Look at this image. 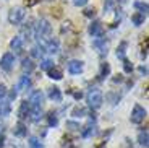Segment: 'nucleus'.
Returning a JSON list of instances; mask_svg holds the SVG:
<instances>
[{
  "label": "nucleus",
  "mask_w": 149,
  "mask_h": 148,
  "mask_svg": "<svg viewBox=\"0 0 149 148\" xmlns=\"http://www.w3.org/2000/svg\"><path fill=\"white\" fill-rule=\"evenodd\" d=\"M47 124H49V127H55L57 124H58V116H57V112H54V111H50L47 114Z\"/></svg>",
  "instance_id": "bb28decb"
},
{
  "label": "nucleus",
  "mask_w": 149,
  "mask_h": 148,
  "mask_svg": "<svg viewBox=\"0 0 149 148\" xmlns=\"http://www.w3.org/2000/svg\"><path fill=\"white\" fill-rule=\"evenodd\" d=\"M5 96H7V86L3 83H0V101L3 99Z\"/></svg>",
  "instance_id": "c9c22d12"
},
{
  "label": "nucleus",
  "mask_w": 149,
  "mask_h": 148,
  "mask_svg": "<svg viewBox=\"0 0 149 148\" xmlns=\"http://www.w3.org/2000/svg\"><path fill=\"white\" fill-rule=\"evenodd\" d=\"M112 7H115V0H105V4H104V10L105 11H110Z\"/></svg>",
  "instance_id": "f704fd0d"
},
{
  "label": "nucleus",
  "mask_w": 149,
  "mask_h": 148,
  "mask_svg": "<svg viewBox=\"0 0 149 148\" xmlns=\"http://www.w3.org/2000/svg\"><path fill=\"white\" fill-rule=\"evenodd\" d=\"M58 47H60V42L58 39H50V41L47 42V46H45V52H50V54H55V52H58Z\"/></svg>",
  "instance_id": "a211bd4d"
},
{
  "label": "nucleus",
  "mask_w": 149,
  "mask_h": 148,
  "mask_svg": "<svg viewBox=\"0 0 149 148\" xmlns=\"http://www.w3.org/2000/svg\"><path fill=\"white\" fill-rule=\"evenodd\" d=\"M42 103H44V93L41 90H34L29 96V104L31 106H39L42 107Z\"/></svg>",
  "instance_id": "6e6552de"
},
{
  "label": "nucleus",
  "mask_w": 149,
  "mask_h": 148,
  "mask_svg": "<svg viewBox=\"0 0 149 148\" xmlns=\"http://www.w3.org/2000/svg\"><path fill=\"white\" fill-rule=\"evenodd\" d=\"M120 82H123V75L122 73L115 75V78H113V83H120Z\"/></svg>",
  "instance_id": "58836bf2"
},
{
  "label": "nucleus",
  "mask_w": 149,
  "mask_h": 148,
  "mask_svg": "<svg viewBox=\"0 0 149 148\" xmlns=\"http://www.w3.org/2000/svg\"><path fill=\"white\" fill-rule=\"evenodd\" d=\"M73 4L76 5V7H84V5L88 4V0H73Z\"/></svg>",
  "instance_id": "e433bc0d"
},
{
  "label": "nucleus",
  "mask_w": 149,
  "mask_h": 148,
  "mask_svg": "<svg viewBox=\"0 0 149 148\" xmlns=\"http://www.w3.org/2000/svg\"><path fill=\"white\" fill-rule=\"evenodd\" d=\"M122 5V4H127V0H115V5Z\"/></svg>",
  "instance_id": "49530a36"
},
{
  "label": "nucleus",
  "mask_w": 149,
  "mask_h": 148,
  "mask_svg": "<svg viewBox=\"0 0 149 148\" xmlns=\"http://www.w3.org/2000/svg\"><path fill=\"white\" fill-rule=\"evenodd\" d=\"M105 145H107V140H104V142H101V143L97 145L96 148H105Z\"/></svg>",
  "instance_id": "c03bdc74"
},
{
  "label": "nucleus",
  "mask_w": 149,
  "mask_h": 148,
  "mask_svg": "<svg viewBox=\"0 0 149 148\" xmlns=\"http://www.w3.org/2000/svg\"><path fill=\"white\" fill-rule=\"evenodd\" d=\"M49 98L52 101H55V103H60V101H62V91H60V88L50 86V88H49Z\"/></svg>",
  "instance_id": "dca6fc26"
},
{
  "label": "nucleus",
  "mask_w": 149,
  "mask_h": 148,
  "mask_svg": "<svg viewBox=\"0 0 149 148\" xmlns=\"http://www.w3.org/2000/svg\"><path fill=\"white\" fill-rule=\"evenodd\" d=\"M93 46H94V49L97 51V54H99L101 57L107 56V47H109V42L105 41L104 37H97V39H94V41H93Z\"/></svg>",
  "instance_id": "423d86ee"
},
{
  "label": "nucleus",
  "mask_w": 149,
  "mask_h": 148,
  "mask_svg": "<svg viewBox=\"0 0 149 148\" xmlns=\"http://www.w3.org/2000/svg\"><path fill=\"white\" fill-rule=\"evenodd\" d=\"M123 70H125V73H131L133 72V63L128 59H123Z\"/></svg>",
  "instance_id": "2f4dec72"
},
{
  "label": "nucleus",
  "mask_w": 149,
  "mask_h": 148,
  "mask_svg": "<svg viewBox=\"0 0 149 148\" xmlns=\"http://www.w3.org/2000/svg\"><path fill=\"white\" fill-rule=\"evenodd\" d=\"M10 112H11L10 103H8V101H3V103L0 104V119H2V117H7Z\"/></svg>",
  "instance_id": "5701e85b"
},
{
  "label": "nucleus",
  "mask_w": 149,
  "mask_h": 148,
  "mask_svg": "<svg viewBox=\"0 0 149 148\" xmlns=\"http://www.w3.org/2000/svg\"><path fill=\"white\" fill-rule=\"evenodd\" d=\"M42 47H39V46H34L33 49H31V57H39L42 54Z\"/></svg>",
  "instance_id": "72a5a7b5"
},
{
  "label": "nucleus",
  "mask_w": 149,
  "mask_h": 148,
  "mask_svg": "<svg viewBox=\"0 0 149 148\" xmlns=\"http://www.w3.org/2000/svg\"><path fill=\"white\" fill-rule=\"evenodd\" d=\"M10 47L13 49L15 52H19V51L23 49V37H21V36H15V37L10 41Z\"/></svg>",
  "instance_id": "6ab92c4d"
},
{
  "label": "nucleus",
  "mask_w": 149,
  "mask_h": 148,
  "mask_svg": "<svg viewBox=\"0 0 149 148\" xmlns=\"http://www.w3.org/2000/svg\"><path fill=\"white\" fill-rule=\"evenodd\" d=\"M37 2H39V0H26V5L28 7H33V5H36Z\"/></svg>",
  "instance_id": "a19ab883"
},
{
  "label": "nucleus",
  "mask_w": 149,
  "mask_h": 148,
  "mask_svg": "<svg viewBox=\"0 0 149 148\" xmlns=\"http://www.w3.org/2000/svg\"><path fill=\"white\" fill-rule=\"evenodd\" d=\"M50 31H52V26H50V23L47 21V20H39L36 25V28H34V36L37 37V39H44L45 36H49L50 34Z\"/></svg>",
  "instance_id": "f03ea898"
},
{
  "label": "nucleus",
  "mask_w": 149,
  "mask_h": 148,
  "mask_svg": "<svg viewBox=\"0 0 149 148\" xmlns=\"http://www.w3.org/2000/svg\"><path fill=\"white\" fill-rule=\"evenodd\" d=\"M86 101H88V106L91 107V109H99V107L102 106V101H104V98H102V91L99 88H91L89 91H88V94H86Z\"/></svg>",
  "instance_id": "f257e3e1"
},
{
  "label": "nucleus",
  "mask_w": 149,
  "mask_h": 148,
  "mask_svg": "<svg viewBox=\"0 0 149 148\" xmlns=\"http://www.w3.org/2000/svg\"><path fill=\"white\" fill-rule=\"evenodd\" d=\"M89 34L93 37H102L104 36V26H102V23L99 21V20H96V21H93L89 25Z\"/></svg>",
  "instance_id": "0eeeda50"
},
{
  "label": "nucleus",
  "mask_w": 149,
  "mask_h": 148,
  "mask_svg": "<svg viewBox=\"0 0 149 148\" xmlns=\"http://www.w3.org/2000/svg\"><path fill=\"white\" fill-rule=\"evenodd\" d=\"M139 73L146 77V75H148V67H146V65H141V67H139Z\"/></svg>",
  "instance_id": "4c0bfd02"
},
{
  "label": "nucleus",
  "mask_w": 149,
  "mask_h": 148,
  "mask_svg": "<svg viewBox=\"0 0 149 148\" xmlns=\"http://www.w3.org/2000/svg\"><path fill=\"white\" fill-rule=\"evenodd\" d=\"M29 111H31V104L28 103V101H23L21 104H19V107H18V117H19V121H24V119H28L29 117Z\"/></svg>",
  "instance_id": "9d476101"
},
{
  "label": "nucleus",
  "mask_w": 149,
  "mask_h": 148,
  "mask_svg": "<svg viewBox=\"0 0 149 148\" xmlns=\"http://www.w3.org/2000/svg\"><path fill=\"white\" fill-rule=\"evenodd\" d=\"M109 73H110V63L102 62L101 63V70H99V77H101V80L105 78V77H109Z\"/></svg>",
  "instance_id": "393cba45"
},
{
  "label": "nucleus",
  "mask_w": 149,
  "mask_h": 148,
  "mask_svg": "<svg viewBox=\"0 0 149 148\" xmlns=\"http://www.w3.org/2000/svg\"><path fill=\"white\" fill-rule=\"evenodd\" d=\"M83 68H84V63L81 60H70L68 62V72L71 75H79L83 72Z\"/></svg>",
  "instance_id": "1a4fd4ad"
},
{
  "label": "nucleus",
  "mask_w": 149,
  "mask_h": 148,
  "mask_svg": "<svg viewBox=\"0 0 149 148\" xmlns=\"http://www.w3.org/2000/svg\"><path fill=\"white\" fill-rule=\"evenodd\" d=\"M134 8L138 10V13H143V15H148V10H149V5L146 4V2H134Z\"/></svg>",
  "instance_id": "b1692460"
},
{
  "label": "nucleus",
  "mask_w": 149,
  "mask_h": 148,
  "mask_svg": "<svg viewBox=\"0 0 149 148\" xmlns=\"http://www.w3.org/2000/svg\"><path fill=\"white\" fill-rule=\"evenodd\" d=\"M144 20H146V15H143V13H133L131 15V23H133L134 26H141L143 23H144Z\"/></svg>",
  "instance_id": "4be33fe9"
},
{
  "label": "nucleus",
  "mask_w": 149,
  "mask_h": 148,
  "mask_svg": "<svg viewBox=\"0 0 149 148\" xmlns=\"http://www.w3.org/2000/svg\"><path fill=\"white\" fill-rule=\"evenodd\" d=\"M16 96H18V91H16V90L13 88V90H11V91H10V101H11V99H15Z\"/></svg>",
  "instance_id": "ea45409f"
},
{
  "label": "nucleus",
  "mask_w": 149,
  "mask_h": 148,
  "mask_svg": "<svg viewBox=\"0 0 149 148\" xmlns=\"http://www.w3.org/2000/svg\"><path fill=\"white\" fill-rule=\"evenodd\" d=\"M3 147H5V137L0 135V148H3Z\"/></svg>",
  "instance_id": "79ce46f5"
},
{
  "label": "nucleus",
  "mask_w": 149,
  "mask_h": 148,
  "mask_svg": "<svg viewBox=\"0 0 149 148\" xmlns=\"http://www.w3.org/2000/svg\"><path fill=\"white\" fill-rule=\"evenodd\" d=\"M86 114H88V111H86L84 107H74L73 111H71V116H73V117H84Z\"/></svg>",
  "instance_id": "cd10ccee"
},
{
  "label": "nucleus",
  "mask_w": 149,
  "mask_h": 148,
  "mask_svg": "<svg viewBox=\"0 0 149 148\" xmlns=\"http://www.w3.org/2000/svg\"><path fill=\"white\" fill-rule=\"evenodd\" d=\"M52 67H54V62L50 59H44L41 62V70H50Z\"/></svg>",
  "instance_id": "7c9ffc66"
},
{
  "label": "nucleus",
  "mask_w": 149,
  "mask_h": 148,
  "mask_svg": "<svg viewBox=\"0 0 149 148\" xmlns=\"http://www.w3.org/2000/svg\"><path fill=\"white\" fill-rule=\"evenodd\" d=\"M127 47H128V42L127 41H122L120 42V46L117 47V57L118 59H125V52H127Z\"/></svg>",
  "instance_id": "a878e982"
},
{
  "label": "nucleus",
  "mask_w": 149,
  "mask_h": 148,
  "mask_svg": "<svg viewBox=\"0 0 149 148\" xmlns=\"http://www.w3.org/2000/svg\"><path fill=\"white\" fill-rule=\"evenodd\" d=\"M146 116H148V111H146L143 106H139V104H136V106L133 107V111H131V116H130V121L133 124H141L143 121L146 119Z\"/></svg>",
  "instance_id": "20e7f679"
},
{
  "label": "nucleus",
  "mask_w": 149,
  "mask_h": 148,
  "mask_svg": "<svg viewBox=\"0 0 149 148\" xmlns=\"http://www.w3.org/2000/svg\"><path fill=\"white\" fill-rule=\"evenodd\" d=\"M96 122L94 121H91V122H88L84 127L81 129V137L83 138H89V137H93L94 133H96Z\"/></svg>",
  "instance_id": "9b49d317"
},
{
  "label": "nucleus",
  "mask_w": 149,
  "mask_h": 148,
  "mask_svg": "<svg viewBox=\"0 0 149 148\" xmlns=\"http://www.w3.org/2000/svg\"><path fill=\"white\" fill-rule=\"evenodd\" d=\"M83 15H84L86 18H93V16L96 15V8H94V7H88V8H84Z\"/></svg>",
  "instance_id": "473e14b6"
},
{
  "label": "nucleus",
  "mask_w": 149,
  "mask_h": 148,
  "mask_svg": "<svg viewBox=\"0 0 149 148\" xmlns=\"http://www.w3.org/2000/svg\"><path fill=\"white\" fill-rule=\"evenodd\" d=\"M36 68V63L33 62V59L31 57H24L23 59V62H21V70H23V73H28L29 75L31 72Z\"/></svg>",
  "instance_id": "f8f14e48"
},
{
  "label": "nucleus",
  "mask_w": 149,
  "mask_h": 148,
  "mask_svg": "<svg viewBox=\"0 0 149 148\" xmlns=\"http://www.w3.org/2000/svg\"><path fill=\"white\" fill-rule=\"evenodd\" d=\"M3 129H5V124L2 122V119H0V135L3 133Z\"/></svg>",
  "instance_id": "a18cd8bd"
},
{
  "label": "nucleus",
  "mask_w": 149,
  "mask_h": 148,
  "mask_svg": "<svg viewBox=\"0 0 149 148\" xmlns=\"http://www.w3.org/2000/svg\"><path fill=\"white\" fill-rule=\"evenodd\" d=\"M13 63H15V56H13L11 52L3 54L2 59H0V67H2V70H5V72H10L11 68H13Z\"/></svg>",
  "instance_id": "39448f33"
},
{
  "label": "nucleus",
  "mask_w": 149,
  "mask_h": 148,
  "mask_svg": "<svg viewBox=\"0 0 149 148\" xmlns=\"http://www.w3.org/2000/svg\"><path fill=\"white\" fill-rule=\"evenodd\" d=\"M125 148H133V145L130 143V140H128V138H125Z\"/></svg>",
  "instance_id": "37998d69"
},
{
  "label": "nucleus",
  "mask_w": 149,
  "mask_h": 148,
  "mask_svg": "<svg viewBox=\"0 0 149 148\" xmlns=\"http://www.w3.org/2000/svg\"><path fill=\"white\" fill-rule=\"evenodd\" d=\"M33 23H34V20L33 18H28V21L24 23V26H21V33L24 34L26 37H29L31 36V33H33Z\"/></svg>",
  "instance_id": "aec40b11"
},
{
  "label": "nucleus",
  "mask_w": 149,
  "mask_h": 148,
  "mask_svg": "<svg viewBox=\"0 0 149 148\" xmlns=\"http://www.w3.org/2000/svg\"><path fill=\"white\" fill-rule=\"evenodd\" d=\"M13 135H15V137H26L28 135V127L24 125V122L19 121V122L13 127Z\"/></svg>",
  "instance_id": "ddd939ff"
},
{
  "label": "nucleus",
  "mask_w": 149,
  "mask_h": 148,
  "mask_svg": "<svg viewBox=\"0 0 149 148\" xmlns=\"http://www.w3.org/2000/svg\"><path fill=\"white\" fill-rule=\"evenodd\" d=\"M67 129L70 130V132H79V124L74 122V121H67Z\"/></svg>",
  "instance_id": "c85d7f7f"
},
{
  "label": "nucleus",
  "mask_w": 149,
  "mask_h": 148,
  "mask_svg": "<svg viewBox=\"0 0 149 148\" xmlns=\"http://www.w3.org/2000/svg\"><path fill=\"white\" fill-rule=\"evenodd\" d=\"M138 142H139V145H141V147L148 148V145H149V135H148V130H146V129L139 132V135H138Z\"/></svg>",
  "instance_id": "412c9836"
},
{
  "label": "nucleus",
  "mask_w": 149,
  "mask_h": 148,
  "mask_svg": "<svg viewBox=\"0 0 149 148\" xmlns=\"http://www.w3.org/2000/svg\"><path fill=\"white\" fill-rule=\"evenodd\" d=\"M31 86V78L28 77V75H24V77L19 78V82L16 86H13V88L16 90V91H24V90H28Z\"/></svg>",
  "instance_id": "4468645a"
},
{
  "label": "nucleus",
  "mask_w": 149,
  "mask_h": 148,
  "mask_svg": "<svg viewBox=\"0 0 149 148\" xmlns=\"http://www.w3.org/2000/svg\"><path fill=\"white\" fill-rule=\"evenodd\" d=\"M28 143H29V148H44V147H42V143L39 142V138H37V137H29Z\"/></svg>",
  "instance_id": "c756f323"
},
{
  "label": "nucleus",
  "mask_w": 149,
  "mask_h": 148,
  "mask_svg": "<svg viewBox=\"0 0 149 148\" xmlns=\"http://www.w3.org/2000/svg\"><path fill=\"white\" fill-rule=\"evenodd\" d=\"M47 73L52 80H62V78H63V70L58 68V67H55V65H54L50 70H47Z\"/></svg>",
  "instance_id": "f3484780"
},
{
  "label": "nucleus",
  "mask_w": 149,
  "mask_h": 148,
  "mask_svg": "<svg viewBox=\"0 0 149 148\" xmlns=\"http://www.w3.org/2000/svg\"><path fill=\"white\" fill-rule=\"evenodd\" d=\"M29 119L33 122H37L42 119V107L39 106H31V111H29Z\"/></svg>",
  "instance_id": "2eb2a0df"
},
{
  "label": "nucleus",
  "mask_w": 149,
  "mask_h": 148,
  "mask_svg": "<svg viewBox=\"0 0 149 148\" xmlns=\"http://www.w3.org/2000/svg\"><path fill=\"white\" fill-rule=\"evenodd\" d=\"M24 15H26L24 8L23 7H15V8H11V10L8 11V21H10L11 25H19V23L23 21V18H24Z\"/></svg>",
  "instance_id": "7ed1b4c3"
}]
</instances>
